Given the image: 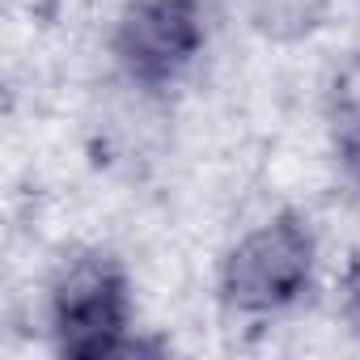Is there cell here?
<instances>
[{
    "label": "cell",
    "instance_id": "1",
    "mask_svg": "<svg viewBox=\"0 0 360 360\" xmlns=\"http://www.w3.org/2000/svg\"><path fill=\"white\" fill-rule=\"evenodd\" d=\"M51 330L64 356L102 360L127 343V276L110 255H85L64 267L51 292Z\"/></svg>",
    "mask_w": 360,
    "mask_h": 360
},
{
    "label": "cell",
    "instance_id": "2",
    "mask_svg": "<svg viewBox=\"0 0 360 360\" xmlns=\"http://www.w3.org/2000/svg\"><path fill=\"white\" fill-rule=\"evenodd\" d=\"M314 271V238L297 217L255 229L225 263V297L246 314H276L292 305Z\"/></svg>",
    "mask_w": 360,
    "mask_h": 360
},
{
    "label": "cell",
    "instance_id": "5",
    "mask_svg": "<svg viewBox=\"0 0 360 360\" xmlns=\"http://www.w3.org/2000/svg\"><path fill=\"white\" fill-rule=\"evenodd\" d=\"M347 301H352V309H356V318H360V259H356L352 271H347Z\"/></svg>",
    "mask_w": 360,
    "mask_h": 360
},
{
    "label": "cell",
    "instance_id": "3",
    "mask_svg": "<svg viewBox=\"0 0 360 360\" xmlns=\"http://www.w3.org/2000/svg\"><path fill=\"white\" fill-rule=\"evenodd\" d=\"M204 47L195 0H136L115 34V56L131 81L161 89L178 81Z\"/></svg>",
    "mask_w": 360,
    "mask_h": 360
},
{
    "label": "cell",
    "instance_id": "4",
    "mask_svg": "<svg viewBox=\"0 0 360 360\" xmlns=\"http://www.w3.org/2000/svg\"><path fill=\"white\" fill-rule=\"evenodd\" d=\"M335 144H339V161H343L347 178L360 187V98H356V102H347V106L339 110Z\"/></svg>",
    "mask_w": 360,
    "mask_h": 360
}]
</instances>
